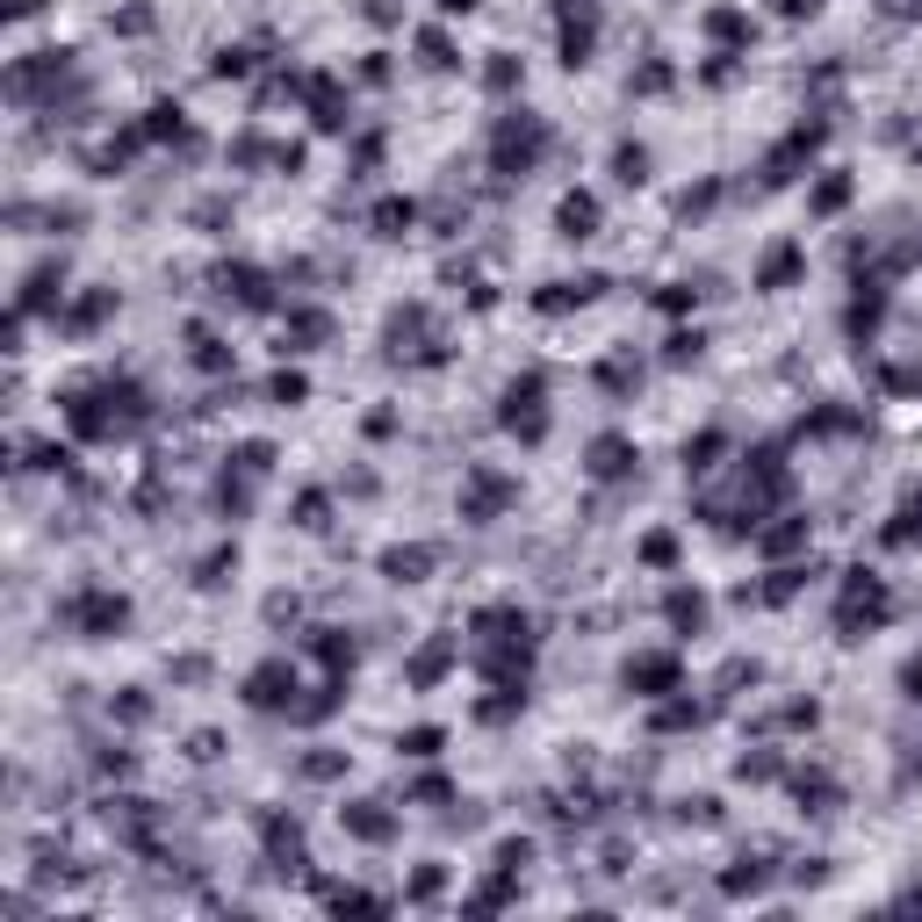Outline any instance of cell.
<instances>
[{
    "instance_id": "cell-1",
    "label": "cell",
    "mask_w": 922,
    "mask_h": 922,
    "mask_svg": "<svg viewBox=\"0 0 922 922\" xmlns=\"http://www.w3.org/2000/svg\"><path fill=\"white\" fill-rule=\"evenodd\" d=\"M541 151H548V116H533V108H505V116L490 123V173L527 181V173L541 167Z\"/></svg>"
},
{
    "instance_id": "cell-2",
    "label": "cell",
    "mask_w": 922,
    "mask_h": 922,
    "mask_svg": "<svg viewBox=\"0 0 922 922\" xmlns=\"http://www.w3.org/2000/svg\"><path fill=\"white\" fill-rule=\"evenodd\" d=\"M59 621L73 627L80 642H116L123 627H130V598L123 591H102V584H80L59 598Z\"/></svg>"
},
{
    "instance_id": "cell-3",
    "label": "cell",
    "mask_w": 922,
    "mask_h": 922,
    "mask_svg": "<svg viewBox=\"0 0 922 922\" xmlns=\"http://www.w3.org/2000/svg\"><path fill=\"white\" fill-rule=\"evenodd\" d=\"M498 425L512 439H548V375L541 368H527V375H512L505 382V396H498Z\"/></svg>"
},
{
    "instance_id": "cell-4",
    "label": "cell",
    "mask_w": 922,
    "mask_h": 922,
    "mask_svg": "<svg viewBox=\"0 0 922 922\" xmlns=\"http://www.w3.org/2000/svg\"><path fill=\"white\" fill-rule=\"evenodd\" d=\"M512 505H519V476L490 469V462L462 469V519H469V527H490V519H505Z\"/></svg>"
},
{
    "instance_id": "cell-5",
    "label": "cell",
    "mask_w": 922,
    "mask_h": 922,
    "mask_svg": "<svg viewBox=\"0 0 922 922\" xmlns=\"http://www.w3.org/2000/svg\"><path fill=\"white\" fill-rule=\"evenodd\" d=\"M296 699H303V670L288 656H267V664L245 670V707L253 713H296Z\"/></svg>"
},
{
    "instance_id": "cell-6",
    "label": "cell",
    "mask_w": 922,
    "mask_h": 922,
    "mask_svg": "<svg viewBox=\"0 0 922 922\" xmlns=\"http://www.w3.org/2000/svg\"><path fill=\"white\" fill-rule=\"evenodd\" d=\"M635 469H642V447L627 433H598L584 447V476H591V484H635Z\"/></svg>"
},
{
    "instance_id": "cell-7",
    "label": "cell",
    "mask_w": 922,
    "mask_h": 922,
    "mask_svg": "<svg viewBox=\"0 0 922 922\" xmlns=\"http://www.w3.org/2000/svg\"><path fill=\"white\" fill-rule=\"evenodd\" d=\"M627 692L635 699H670V692H685V670H678V656H664V649H642V656H627Z\"/></svg>"
},
{
    "instance_id": "cell-8",
    "label": "cell",
    "mask_w": 922,
    "mask_h": 922,
    "mask_svg": "<svg viewBox=\"0 0 922 922\" xmlns=\"http://www.w3.org/2000/svg\"><path fill=\"white\" fill-rule=\"evenodd\" d=\"M339 829H347L353 844H390V836H396V807L390 801H347V807H339Z\"/></svg>"
},
{
    "instance_id": "cell-9",
    "label": "cell",
    "mask_w": 922,
    "mask_h": 922,
    "mask_svg": "<svg viewBox=\"0 0 922 922\" xmlns=\"http://www.w3.org/2000/svg\"><path fill=\"white\" fill-rule=\"evenodd\" d=\"M598 288H605V274L548 282V288H533V310H541V318H562V310H591V303H598Z\"/></svg>"
},
{
    "instance_id": "cell-10",
    "label": "cell",
    "mask_w": 922,
    "mask_h": 922,
    "mask_svg": "<svg viewBox=\"0 0 922 922\" xmlns=\"http://www.w3.org/2000/svg\"><path fill=\"white\" fill-rule=\"evenodd\" d=\"M815 145H822V123H801V130H793L786 145H778L772 159H764V188H786L793 173H801L807 159H815Z\"/></svg>"
},
{
    "instance_id": "cell-11",
    "label": "cell",
    "mask_w": 922,
    "mask_h": 922,
    "mask_svg": "<svg viewBox=\"0 0 922 922\" xmlns=\"http://www.w3.org/2000/svg\"><path fill=\"white\" fill-rule=\"evenodd\" d=\"M801 274H807V245H793V239H778L772 253L756 259V288H764V296H786Z\"/></svg>"
},
{
    "instance_id": "cell-12",
    "label": "cell",
    "mask_w": 922,
    "mask_h": 922,
    "mask_svg": "<svg viewBox=\"0 0 922 922\" xmlns=\"http://www.w3.org/2000/svg\"><path fill=\"white\" fill-rule=\"evenodd\" d=\"M375 570H382V584H425V576H433V548L425 541H404V548H382L375 555Z\"/></svg>"
},
{
    "instance_id": "cell-13",
    "label": "cell",
    "mask_w": 922,
    "mask_h": 922,
    "mask_svg": "<svg viewBox=\"0 0 922 922\" xmlns=\"http://www.w3.org/2000/svg\"><path fill=\"white\" fill-rule=\"evenodd\" d=\"M764 887H772V858H764V850H742V858L721 872V893H728V901H756Z\"/></svg>"
},
{
    "instance_id": "cell-14",
    "label": "cell",
    "mask_w": 922,
    "mask_h": 922,
    "mask_svg": "<svg viewBox=\"0 0 922 922\" xmlns=\"http://www.w3.org/2000/svg\"><path fill=\"white\" fill-rule=\"evenodd\" d=\"M454 664H462V649H454V642L447 635H439V642H425V649L418 656H411V664H404V678H411V692H433V685L439 678H447V670Z\"/></svg>"
},
{
    "instance_id": "cell-15",
    "label": "cell",
    "mask_w": 922,
    "mask_h": 922,
    "mask_svg": "<svg viewBox=\"0 0 922 922\" xmlns=\"http://www.w3.org/2000/svg\"><path fill=\"white\" fill-rule=\"evenodd\" d=\"M555 231L570 245H584V239H598V195H584V188H570V195L555 202Z\"/></svg>"
},
{
    "instance_id": "cell-16",
    "label": "cell",
    "mask_w": 922,
    "mask_h": 922,
    "mask_svg": "<svg viewBox=\"0 0 922 922\" xmlns=\"http://www.w3.org/2000/svg\"><path fill=\"white\" fill-rule=\"evenodd\" d=\"M664 621H670V635H685V642L707 635V598H699L692 584H670L664 591Z\"/></svg>"
},
{
    "instance_id": "cell-17",
    "label": "cell",
    "mask_w": 922,
    "mask_h": 922,
    "mask_svg": "<svg viewBox=\"0 0 922 922\" xmlns=\"http://www.w3.org/2000/svg\"><path fill=\"white\" fill-rule=\"evenodd\" d=\"M325 339H332V318H325V310H288L282 318V353H310V347H325Z\"/></svg>"
},
{
    "instance_id": "cell-18",
    "label": "cell",
    "mask_w": 922,
    "mask_h": 922,
    "mask_svg": "<svg viewBox=\"0 0 922 922\" xmlns=\"http://www.w3.org/2000/svg\"><path fill=\"white\" fill-rule=\"evenodd\" d=\"M216 282H224V296L239 303V310H274V282L259 267H224Z\"/></svg>"
},
{
    "instance_id": "cell-19",
    "label": "cell",
    "mask_w": 922,
    "mask_h": 922,
    "mask_svg": "<svg viewBox=\"0 0 922 922\" xmlns=\"http://www.w3.org/2000/svg\"><path fill=\"white\" fill-rule=\"evenodd\" d=\"M59 303H65V259H44V267L22 282V318H30V310H59Z\"/></svg>"
},
{
    "instance_id": "cell-20",
    "label": "cell",
    "mask_w": 922,
    "mask_h": 922,
    "mask_svg": "<svg viewBox=\"0 0 922 922\" xmlns=\"http://www.w3.org/2000/svg\"><path fill=\"white\" fill-rule=\"evenodd\" d=\"M699 30H707L721 51H735V59H742V51H750V36H756V22L742 15V8H707V22H699Z\"/></svg>"
},
{
    "instance_id": "cell-21",
    "label": "cell",
    "mask_w": 922,
    "mask_h": 922,
    "mask_svg": "<svg viewBox=\"0 0 922 922\" xmlns=\"http://www.w3.org/2000/svg\"><path fill=\"white\" fill-rule=\"evenodd\" d=\"M756 548H764L772 562H793L807 548V519L801 512H778V527H756Z\"/></svg>"
},
{
    "instance_id": "cell-22",
    "label": "cell",
    "mask_w": 922,
    "mask_h": 922,
    "mask_svg": "<svg viewBox=\"0 0 922 922\" xmlns=\"http://www.w3.org/2000/svg\"><path fill=\"white\" fill-rule=\"evenodd\" d=\"M368 224H375V239H411V224H418V202H411V195H382L375 202V210H368Z\"/></svg>"
},
{
    "instance_id": "cell-23",
    "label": "cell",
    "mask_w": 922,
    "mask_h": 922,
    "mask_svg": "<svg viewBox=\"0 0 922 922\" xmlns=\"http://www.w3.org/2000/svg\"><path fill=\"white\" fill-rule=\"evenodd\" d=\"M850 210V173H822L807 188V216H844Z\"/></svg>"
},
{
    "instance_id": "cell-24",
    "label": "cell",
    "mask_w": 922,
    "mask_h": 922,
    "mask_svg": "<svg viewBox=\"0 0 922 922\" xmlns=\"http://www.w3.org/2000/svg\"><path fill=\"white\" fill-rule=\"evenodd\" d=\"M793 793H801V815H836V801H844L829 772H801V778H793Z\"/></svg>"
},
{
    "instance_id": "cell-25",
    "label": "cell",
    "mask_w": 922,
    "mask_h": 922,
    "mask_svg": "<svg viewBox=\"0 0 922 922\" xmlns=\"http://www.w3.org/2000/svg\"><path fill=\"white\" fill-rule=\"evenodd\" d=\"M116 318V288H94V296H80L73 310H65V332H94V325Z\"/></svg>"
},
{
    "instance_id": "cell-26",
    "label": "cell",
    "mask_w": 922,
    "mask_h": 922,
    "mask_svg": "<svg viewBox=\"0 0 922 922\" xmlns=\"http://www.w3.org/2000/svg\"><path fill=\"white\" fill-rule=\"evenodd\" d=\"M296 778H310V786H332V778H347V750L318 742L310 756H296Z\"/></svg>"
},
{
    "instance_id": "cell-27",
    "label": "cell",
    "mask_w": 922,
    "mask_h": 922,
    "mask_svg": "<svg viewBox=\"0 0 922 922\" xmlns=\"http://www.w3.org/2000/svg\"><path fill=\"white\" fill-rule=\"evenodd\" d=\"M598 390H605V396H635V390H642V361H635V353H613V361H598Z\"/></svg>"
},
{
    "instance_id": "cell-28",
    "label": "cell",
    "mask_w": 922,
    "mask_h": 922,
    "mask_svg": "<svg viewBox=\"0 0 922 922\" xmlns=\"http://www.w3.org/2000/svg\"><path fill=\"white\" fill-rule=\"evenodd\" d=\"M699 721H707V707L685 699V692H670L664 707H656V735H685V728H699Z\"/></svg>"
},
{
    "instance_id": "cell-29",
    "label": "cell",
    "mask_w": 922,
    "mask_h": 922,
    "mask_svg": "<svg viewBox=\"0 0 922 922\" xmlns=\"http://www.w3.org/2000/svg\"><path fill=\"white\" fill-rule=\"evenodd\" d=\"M310 635H318V642H310V656H318V664L339 678V670L353 664V642H347V627H310Z\"/></svg>"
},
{
    "instance_id": "cell-30",
    "label": "cell",
    "mask_w": 922,
    "mask_h": 922,
    "mask_svg": "<svg viewBox=\"0 0 922 922\" xmlns=\"http://www.w3.org/2000/svg\"><path fill=\"white\" fill-rule=\"evenodd\" d=\"M591 44H598V22L591 15H576V22H562V65H591Z\"/></svg>"
},
{
    "instance_id": "cell-31",
    "label": "cell",
    "mask_w": 922,
    "mask_h": 922,
    "mask_svg": "<svg viewBox=\"0 0 922 922\" xmlns=\"http://www.w3.org/2000/svg\"><path fill=\"white\" fill-rule=\"evenodd\" d=\"M188 361L202 368V375H231V361H239V353L224 347V339L216 332H195V347H188Z\"/></svg>"
},
{
    "instance_id": "cell-32",
    "label": "cell",
    "mask_w": 922,
    "mask_h": 922,
    "mask_svg": "<svg viewBox=\"0 0 922 922\" xmlns=\"http://www.w3.org/2000/svg\"><path fill=\"white\" fill-rule=\"evenodd\" d=\"M484 87H490V94H512V87H527V65H519L512 51H490V65H484Z\"/></svg>"
},
{
    "instance_id": "cell-33",
    "label": "cell",
    "mask_w": 922,
    "mask_h": 922,
    "mask_svg": "<svg viewBox=\"0 0 922 922\" xmlns=\"http://www.w3.org/2000/svg\"><path fill=\"white\" fill-rule=\"evenodd\" d=\"M325 908H332V915H382L390 901H382V893H361V887H332Z\"/></svg>"
},
{
    "instance_id": "cell-34",
    "label": "cell",
    "mask_w": 922,
    "mask_h": 922,
    "mask_svg": "<svg viewBox=\"0 0 922 922\" xmlns=\"http://www.w3.org/2000/svg\"><path fill=\"white\" fill-rule=\"evenodd\" d=\"M778 772H786V756H778V750H750V756H735V778H750V786H772Z\"/></svg>"
},
{
    "instance_id": "cell-35",
    "label": "cell",
    "mask_w": 922,
    "mask_h": 922,
    "mask_svg": "<svg viewBox=\"0 0 922 922\" xmlns=\"http://www.w3.org/2000/svg\"><path fill=\"white\" fill-rule=\"evenodd\" d=\"M613 181H621V188L649 181V145H621V151H613Z\"/></svg>"
},
{
    "instance_id": "cell-36",
    "label": "cell",
    "mask_w": 922,
    "mask_h": 922,
    "mask_svg": "<svg viewBox=\"0 0 922 922\" xmlns=\"http://www.w3.org/2000/svg\"><path fill=\"white\" fill-rule=\"evenodd\" d=\"M439 742H447V728H404V735H396V750H404L411 764H433Z\"/></svg>"
},
{
    "instance_id": "cell-37",
    "label": "cell",
    "mask_w": 922,
    "mask_h": 922,
    "mask_svg": "<svg viewBox=\"0 0 922 922\" xmlns=\"http://www.w3.org/2000/svg\"><path fill=\"white\" fill-rule=\"evenodd\" d=\"M303 396H310V375H303V368H282V375L267 382V404H282V411H296Z\"/></svg>"
},
{
    "instance_id": "cell-38",
    "label": "cell",
    "mask_w": 922,
    "mask_h": 922,
    "mask_svg": "<svg viewBox=\"0 0 922 922\" xmlns=\"http://www.w3.org/2000/svg\"><path fill=\"white\" fill-rule=\"evenodd\" d=\"M418 65H425V73H454V36L447 30H425L418 36Z\"/></svg>"
},
{
    "instance_id": "cell-39",
    "label": "cell",
    "mask_w": 922,
    "mask_h": 922,
    "mask_svg": "<svg viewBox=\"0 0 922 922\" xmlns=\"http://www.w3.org/2000/svg\"><path fill=\"white\" fill-rule=\"evenodd\" d=\"M879 541H887V548H915V541H922V505H915V498H908V505H901V512H893V527H887V533H879Z\"/></svg>"
},
{
    "instance_id": "cell-40",
    "label": "cell",
    "mask_w": 922,
    "mask_h": 922,
    "mask_svg": "<svg viewBox=\"0 0 922 922\" xmlns=\"http://www.w3.org/2000/svg\"><path fill=\"white\" fill-rule=\"evenodd\" d=\"M296 527L303 533H325V527H332V498H325V490H303V498H296Z\"/></svg>"
},
{
    "instance_id": "cell-41",
    "label": "cell",
    "mask_w": 922,
    "mask_h": 922,
    "mask_svg": "<svg viewBox=\"0 0 922 922\" xmlns=\"http://www.w3.org/2000/svg\"><path fill=\"white\" fill-rule=\"evenodd\" d=\"M728 447V439L721 433H699V439H685V469H692V476H707V469H721V462H713V454H721Z\"/></svg>"
},
{
    "instance_id": "cell-42",
    "label": "cell",
    "mask_w": 922,
    "mask_h": 922,
    "mask_svg": "<svg viewBox=\"0 0 922 922\" xmlns=\"http://www.w3.org/2000/svg\"><path fill=\"white\" fill-rule=\"evenodd\" d=\"M656 310H664V318H685V310H699V288L692 282H664L656 288Z\"/></svg>"
},
{
    "instance_id": "cell-43",
    "label": "cell",
    "mask_w": 922,
    "mask_h": 922,
    "mask_svg": "<svg viewBox=\"0 0 922 922\" xmlns=\"http://www.w3.org/2000/svg\"><path fill=\"white\" fill-rule=\"evenodd\" d=\"M108 713H116V721H151V699H145V685H123V692L116 699H108Z\"/></svg>"
},
{
    "instance_id": "cell-44",
    "label": "cell",
    "mask_w": 922,
    "mask_h": 922,
    "mask_svg": "<svg viewBox=\"0 0 922 922\" xmlns=\"http://www.w3.org/2000/svg\"><path fill=\"white\" fill-rule=\"evenodd\" d=\"M699 353H707V339H699V332H685V325H678V332L664 339V361H670V368H692Z\"/></svg>"
},
{
    "instance_id": "cell-45",
    "label": "cell",
    "mask_w": 922,
    "mask_h": 922,
    "mask_svg": "<svg viewBox=\"0 0 922 922\" xmlns=\"http://www.w3.org/2000/svg\"><path fill=\"white\" fill-rule=\"evenodd\" d=\"M642 562L649 570H678V533H642Z\"/></svg>"
},
{
    "instance_id": "cell-46",
    "label": "cell",
    "mask_w": 922,
    "mask_h": 922,
    "mask_svg": "<svg viewBox=\"0 0 922 922\" xmlns=\"http://www.w3.org/2000/svg\"><path fill=\"white\" fill-rule=\"evenodd\" d=\"M490 858H498V872H512V879H519V872L533 865V844H527V836H505V844L490 850Z\"/></svg>"
},
{
    "instance_id": "cell-47",
    "label": "cell",
    "mask_w": 922,
    "mask_h": 922,
    "mask_svg": "<svg viewBox=\"0 0 922 922\" xmlns=\"http://www.w3.org/2000/svg\"><path fill=\"white\" fill-rule=\"evenodd\" d=\"M678 822H692V829H721V801H713V793H699V801H678Z\"/></svg>"
},
{
    "instance_id": "cell-48",
    "label": "cell",
    "mask_w": 922,
    "mask_h": 922,
    "mask_svg": "<svg viewBox=\"0 0 922 922\" xmlns=\"http://www.w3.org/2000/svg\"><path fill=\"white\" fill-rule=\"evenodd\" d=\"M94 772H102V778H130V772H137V756L123 750V742H108V750H94Z\"/></svg>"
},
{
    "instance_id": "cell-49",
    "label": "cell",
    "mask_w": 922,
    "mask_h": 922,
    "mask_svg": "<svg viewBox=\"0 0 922 922\" xmlns=\"http://www.w3.org/2000/svg\"><path fill=\"white\" fill-rule=\"evenodd\" d=\"M151 22H159V15H151L145 0H130V8H123V15H108V30H116V36H145Z\"/></svg>"
},
{
    "instance_id": "cell-50",
    "label": "cell",
    "mask_w": 922,
    "mask_h": 922,
    "mask_svg": "<svg viewBox=\"0 0 922 922\" xmlns=\"http://www.w3.org/2000/svg\"><path fill=\"white\" fill-rule=\"evenodd\" d=\"M210 73H216V80H245V73H253V51H245V44L216 51V59H210Z\"/></svg>"
},
{
    "instance_id": "cell-51",
    "label": "cell",
    "mask_w": 922,
    "mask_h": 922,
    "mask_svg": "<svg viewBox=\"0 0 922 922\" xmlns=\"http://www.w3.org/2000/svg\"><path fill=\"white\" fill-rule=\"evenodd\" d=\"M664 87H670V65L664 59H649L642 73H627V94H664Z\"/></svg>"
},
{
    "instance_id": "cell-52",
    "label": "cell",
    "mask_w": 922,
    "mask_h": 922,
    "mask_svg": "<svg viewBox=\"0 0 922 922\" xmlns=\"http://www.w3.org/2000/svg\"><path fill=\"white\" fill-rule=\"evenodd\" d=\"M713 202H721V181H699V188H685V195H678V216H707Z\"/></svg>"
},
{
    "instance_id": "cell-53",
    "label": "cell",
    "mask_w": 922,
    "mask_h": 922,
    "mask_svg": "<svg viewBox=\"0 0 922 922\" xmlns=\"http://www.w3.org/2000/svg\"><path fill=\"white\" fill-rule=\"evenodd\" d=\"M439 887H447L439 865H418V872H411V901H439Z\"/></svg>"
},
{
    "instance_id": "cell-54",
    "label": "cell",
    "mask_w": 922,
    "mask_h": 922,
    "mask_svg": "<svg viewBox=\"0 0 922 922\" xmlns=\"http://www.w3.org/2000/svg\"><path fill=\"white\" fill-rule=\"evenodd\" d=\"M296 613H303L296 591H274V598H267V627H296Z\"/></svg>"
},
{
    "instance_id": "cell-55",
    "label": "cell",
    "mask_w": 922,
    "mask_h": 922,
    "mask_svg": "<svg viewBox=\"0 0 922 922\" xmlns=\"http://www.w3.org/2000/svg\"><path fill=\"white\" fill-rule=\"evenodd\" d=\"M195 224L210 231V239H224V224H231V202H195Z\"/></svg>"
},
{
    "instance_id": "cell-56",
    "label": "cell",
    "mask_w": 922,
    "mask_h": 922,
    "mask_svg": "<svg viewBox=\"0 0 922 922\" xmlns=\"http://www.w3.org/2000/svg\"><path fill=\"white\" fill-rule=\"evenodd\" d=\"M778 721H786V728H815L822 707H815V699H786V713H778Z\"/></svg>"
},
{
    "instance_id": "cell-57",
    "label": "cell",
    "mask_w": 922,
    "mask_h": 922,
    "mask_svg": "<svg viewBox=\"0 0 922 922\" xmlns=\"http://www.w3.org/2000/svg\"><path fill=\"white\" fill-rule=\"evenodd\" d=\"M188 756H195V764H210V756H224V735H210V728H202V735H188Z\"/></svg>"
},
{
    "instance_id": "cell-58",
    "label": "cell",
    "mask_w": 922,
    "mask_h": 922,
    "mask_svg": "<svg viewBox=\"0 0 922 922\" xmlns=\"http://www.w3.org/2000/svg\"><path fill=\"white\" fill-rule=\"evenodd\" d=\"M411 801H454V786H447V778H439V772H425L418 786H411Z\"/></svg>"
},
{
    "instance_id": "cell-59",
    "label": "cell",
    "mask_w": 922,
    "mask_h": 922,
    "mask_svg": "<svg viewBox=\"0 0 922 922\" xmlns=\"http://www.w3.org/2000/svg\"><path fill=\"white\" fill-rule=\"evenodd\" d=\"M361 80H368V87H390V51H368V65H361Z\"/></svg>"
},
{
    "instance_id": "cell-60",
    "label": "cell",
    "mask_w": 922,
    "mask_h": 922,
    "mask_svg": "<svg viewBox=\"0 0 922 922\" xmlns=\"http://www.w3.org/2000/svg\"><path fill=\"white\" fill-rule=\"evenodd\" d=\"M815 8H822V0H772V15H786V22H807Z\"/></svg>"
},
{
    "instance_id": "cell-61",
    "label": "cell",
    "mask_w": 922,
    "mask_h": 922,
    "mask_svg": "<svg viewBox=\"0 0 922 922\" xmlns=\"http://www.w3.org/2000/svg\"><path fill=\"white\" fill-rule=\"evenodd\" d=\"M793 879H801V887H822V879H829V858H807V865H801V872H793Z\"/></svg>"
},
{
    "instance_id": "cell-62",
    "label": "cell",
    "mask_w": 922,
    "mask_h": 922,
    "mask_svg": "<svg viewBox=\"0 0 922 922\" xmlns=\"http://www.w3.org/2000/svg\"><path fill=\"white\" fill-rule=\"evenodd\" d=\"M901 692H908V699H915V707H922V656H915V664L901 670Z\"/></svg>"
}]
</instances>
